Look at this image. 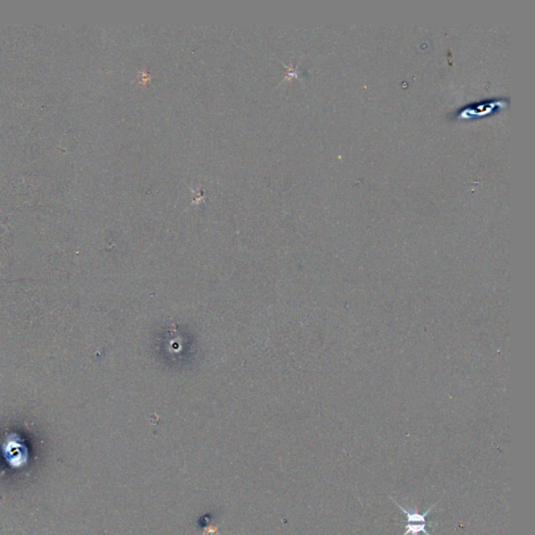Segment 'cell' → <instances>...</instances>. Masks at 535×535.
<instances>
[{
  "mask_svg": "<svg viewBox=\"0 0 535 535\" xmlns=\"http://www.w3.org/2000/svg\"><path fill=\"white\" fill-rule=\"evenodd\" d=\"M391 501L394 503L400 510L401 512L405 513L407 517V525H406V532L403 535H419L420 533H423L424 535H431V533L428 531V527L430 525H437L434 522H428L426 517L432 512V510L436 507V505L439 503V501L436 504L432 505L426 511L423 513L418 512V510L415 509H407L404 506H401L398 502H396L395 499L392 497H389Z\"/></svg>",
  "mask_w": 535,
  "mask_h": 535,
  "instance_id": "1",
  "label": "cell"
}]
</instances>
